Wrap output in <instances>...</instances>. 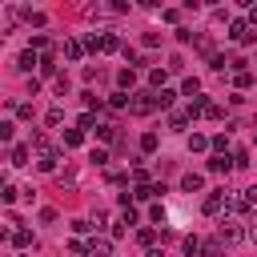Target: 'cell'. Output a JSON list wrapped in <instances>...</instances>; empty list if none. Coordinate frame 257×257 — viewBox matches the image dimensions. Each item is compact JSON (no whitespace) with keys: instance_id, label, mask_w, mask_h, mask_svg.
Segmentation results:
<instances>
[{"instance_id":"1","label":"cell","mask_w":257,"mask_h":257,"mask_svg":"<svg viewBox=\"0 0 257 257\" xmlns=\"http://www.w3.org/2000/svg\"><path fill=\"white\" fill-rule=\"evenodd\" d=\"M233 205H237V197H233V189H213V193L205 197V205H201V209H205L209 217H221V213H229Z\"/></svg>"},{"instance_id":"2","label":"cell","mask_w":257,"mask_h":257,"mask_svg":"<svg viewBox=\"0 0 257 257\" xmlns=\"http://www.w3.org/2000/svg\"><path fill=\"white\" fill-rule=\"evenodd\" d=\"M153 108H157V92H133L128 96V112L133 116H149Z\"/></svg>"},{"instance_id":"3","label":"cell","mask_w":257,"mask_h":257,"mask_svg":"<svg viewBox=\"0 0 257 257\" xmlns=\"http://www.w3.org/2000/svg\"><path fill=\"white\" fill-rule=\"evenodd\" d=\"M217 237H221L225 245H233V241H241V237H245V229H241V221H233V217H221V225H217Z\"/></svg>"},{"instance_id":"4","label":"cell","mask_w":257,"mask_h":257,"mask_svg":"<svg viewBox=\"0 0 257 257\" xmlns=\"http://www.w3.org/2000/svg\"><path fill=\"white\" fill-rule=\"evenodd\" d=\"M88 48H92V52H116L120 40H116L112 32H100V36H88Z\"/></svg>"},{"instance_id":"5","label":"cell","mask_w":257,"mask_h":257,"mask_svg":"<svg viewBox=\"0 0 257 257\" xmlns=\"http://www.w3.org/2000/svg\"><path fill=\"white\" fill-rule=\"evenodd\" d=\"M229 36H233L237 44H253V40H257V32H253L245 20H233V24H229Z\"/></svg>"},{"instance_id":"6","label":"cell","mask_w":257,"mask_h":257,"mask_svg":"<svg viewBox=\"0 0 257 257\" xmlns=\"http://www.w3.org/2000/svg\"><path fill=\"white\" fill-rule=\"evenodd\" d=\"M56 161H60V153H56V149L36 153V169H40V173H56Z\"/></svg>"},{"instance_id":"7","label":"cell","mask_w":257,"mask_h":257,"mask_svg":"<svg viewBox=\"0 0 257 257\" xmlns=\"http://www.w3.org/2000/svg\"><path fill=\"white\" fill-rule=\"evenodd\" d=\"M237 209H241V213H253V209H257V185L241 189V197H237Z\"/></svg>"},{"instance_id":"8","label":"cell","mask_w":257,"mask_h":257,"mask_svg":"<svg viewBox=\"0 0 257 257\" xmlns=\"http://www.w3.org/2000/svg\"><path fill=\"white\" fill-rule=\"evenodd\" d=\"M181 189H185V193H201V189H205V177H201V173H185V177H181Z\"/></svg>"},{"instance_id":"9","label":"cell","mask_w":257,"mask_h":257,"mask_svg":"<svg viewBox=\"0 0 257 257\" xmlns=\"http://www.w3.org/2000/svg\"><path fill=\"white\" fill-rule=\"evenodd\" d=\"M88 253H92V257H108V253H112V241H104V237H92V241H88Z\"/></svg>"},{"instance_id":"10","label":"cell","mask_w":257,"mask_h":257,"mask_svg":"<svg viewBox=\"0 0 257 257\" xmlns=\"http://www.w3.org/2000/svg\"><path fill=\"white\" fill-rule=\"evenodd\" d=\"M229 169H233V157H221V153L209 157V173H229Z\"/></svg>"},{"instance_id":"11","label":"cell","mask_w":257,"mask_h":257,"mask_svg":"<svg viewBox=\"0 0 257 257\" xmlns=\"http://www.w3.org/2000/svg\"><path fill=\"white\" fill-rule=\"evenodd\" d=\"M32 64H40V60H36V52H32V48H28V52H20V56H16V68H20V72H32Z\"/></svg>"},{"instance_id":"12","label":"cell","mask_w":257,"mask_h":257,"mask_svg":"<svg viewBox=\"0 0 257 257\" xmlns=\"http://www.w3.org/2000/svg\"><path fill=\"white\" fill-rule=\"evenodd\" d=\"M28 153H32V145H12V165H28Z\"/></svg>"},{"instance_id":"13","label":"cell","mask_w":257,"mask_h":257,"mask_svg":"<svg viewBox=\"0 0 257 257\" xmlns=\"http://www.w3.org/2000/svg\"><path fill=\"white\" fill-rule=\"evenodd\" d=\"M8 241H12L16 249H28V245H32V233H28V229H12V237H8Z\"/></svg>"},{"instance_id":"14","label":"cell","mask_w":257,"mask_h":257,"mask_svg":"<svg viewBox=\"0 0 257 257\" xmlns=\"http://www.w3.org/2000/svg\"><path fill=\"white\" fill-rule=\"evenodd\" d=\"M221 249H225V241H221V237H209V241L201 245V253H205V257H221Z\"/></svg>"},{"instance_id":"15","label":"cell","mask_w":257,"mask_h":257,"mask_svg":"<svg viewBox=\"0 0 257 257\" xmlns=\"http://www.w3.org/2000/svg\"><path fill=\"white\" fill-rule=\"evenodd\" d=\"M64 56H68V60H80V56H84V40H68V44H64Z\"/></svg>"},{"instance_id":"16","label":"cell","mask_w":257,"mask_h":257,"mask_svg":"<svg viewBox=\"0 0 257 257\" xmlns=\"http://www.w3.org/2000/svg\"><path fill=\"white\" fill-rule=\"evenodd\" d=\"M165 76H169V68H153V72H149V84L161 92V88H165Z\"/></svg>"},{"instance_id":"17","label":"cell","mask_w":257,"mask_h":257,"mask_svg":"<svg viewBox=\"0 0 257 257\" xmlns=\"http://www.w3.org/2000/svg\"><path fill=\"white\" fill-rule=\"evenodd\" d=\"M185 124H189V112H173V116H169V128H173V133H185Z\"/></svg>"},{"instance_id":"18","label":"cell","mask_w":257,"mask_h":257,"mask_svg":"<svg viewBox=\"0 0 257 257\" xmlns=\"http://www.w3.org/2000/svg\"><path fill=\"white\" fill-rule=\"evenodd\" d=\"M181 245H185V253H189V257H197V253H201V245H205V241H201V237H193V233H189V237H185V241H181Z\"/></svg>"},{"instance_id":"19","label":"cell","mask_w":257,"mask_h":257,"mask_svg":"<svg viewBox=\"0 0 257 257\" xmlns=\"http://www.w3.org/2000/svg\"><path fill=\"white\" fill-rule=\"evenodd\" d=\"M233 84H237V88H249V84H253V72H249V68L233 72Z\"/></svg>"},{"instance_id":"20","label":"cell","mask_w":257,"mask_h":257,"mask_svg":"<svg viewBox=\"0 0 257 257\" xmlns=\"http://www.w3.org/2000/svg\"><path fill=\"white\" fill-rule=\"evenodd\" d=\"M173 96H177L173 88H161V92H157V108H173Z\"/></svg>"},{"instance_id":"21","label":"cell","mask_w":257,"mask_h":257,"mask_svg":"<svg viewBox=\"0 0 257 257\" xmlns=\"http://www.w3.org/2000/svg\"><path fill=\"white\" fill-rule=\"evenodd\" d=\"M64 145H72V149L84 145V128H68V133H64Z\"/></svg>"},{"instance_id":"22","label":"cell","mask_w":257,"mask_h":257,"mask_svg":"<svg viewBox=\"0 0 257 257\" xmlns=\"http://www.w3.org/2000/svg\"><path fill=\"white\" fill-rule=\"evenodd\" d=\"M157 145H161L157 133H145V137H141V153H157Z\"/></svg>"},{"instance_id":"23","label":"cell","mask_w":257,"mask_h":257,"mask_svg":"<svg viewBox=\"0 0 257 257\" xmlns=\"http://www.w3.org/2000/svg\"><path fill=\"white\" fill-rule=\"evenodd\" d=\"M56 72V56H40V76H52Z\"/></svg>"},{"instance_id":"24","label":"cell","mask_w":257,"mask_h":257,"mask_svg":"<svg viewBox=\"0 0 257 257\" xmlns=\"http://www.w3.org/2000/svg\"><path fill=\"white\" fill-rule=\"evenodd\" d=\"M197 88H201V80H197V76H185V84H181V92H185V96H197Z\"/></svg>"},{"instance_id":"25","label":"cell","mask_w":257,"mask_h":257,"mask_svg":"<svg viewBox=\"0 0 257 257\" xmlns=\"http://www.w3.org/2000/svg\"><path fill=\"white\" fill-rule=\"evenodd\" d=\"M60 120H64V108H60V104H56V108H48V112H44V124H60Z\"/></svg>"},{"instance_id":"26","label":"cell","mask_w":257,"mask_h":257,"mask_svg":"<svg viewBox=\"0 0 257 257\" xmlns=\"http://www.w3.org/2000/svg\"><path fill=\"white\" fill-rule=\"evenodd\" d=\"M137 241H141L145 249H153V241H157V233H153V229H137Z\"/></svg>"},{"instance_id":"27","label":"cell","mask_w":257,"mask_h":257,"mask_svg":"<svg viewBox=\"0 0 257 257\" xmlns=\"http://www.w3.org/2000/svg\"><path fill=\"white\" fill-rule=\"evenodd\" d=\"M116 80H120V88H133V84H137V72H133V68H124Z\"/></svg>"},{"instance_id":"28","label":"cell","mask_w":257,"mask_h":257,"mask_svg":"<svg viewBox=\"0 0 257 257\" xmlns=\"http://www.w3.org/2000/svg\"><path fill=\"white\" fill-rule=\"evenodd\" d=\"M12 133H16V124H12V120H0V141H4V145L12 141Z\"/></svg>"},{"instance_id":"29","label":"cell","mask_w":257,"mask_h":257,"mask_svg":"<svg viewBox=\"0 0 257 257\" xmlns=\"http://www.w3.org/2000/svg\"><path fill=\"white\" fill-rule=\"evenodd\" d=\"M189 149H193V153H201V149H209V141H205L201 133H193V137H189Z\"/></svg>"},{"instance_id":"30","label":"cell","mask_w":257,"mask_h":257,"mask_svg":"<svg viewBox=\"0 0 257 257\" xmlns=\"http://www.w3.org/2000/svg\"><path fill=\"white\" fill-rule=\"evenodd\" d=\"M0 197H4V205H12V201L20 197V189H16V185H4V189H0Z\"/></svg>"},{"instance_id":"31","label":"cell","mask_w":257,"mask_h":257,"mask_svg":"<svg viewBox=\"0 0 257 257\" xmlns=\"http://www.w3.org/2000/svg\"><path fill=\"white\" fill-rule=\"evenodd\" d=\"M24 20H28L32 28H44V12H24Z\"/></svg>"},{"instance_id":"32","label":"cell","mask_w":257,"mask_h":257,"mask_svg":"<svg viewBox=\"0 0 257 257\" xmlns=\"http://www.w3.org/2000/svg\"><path fill=\"white\" fill-rule=\"evenodd\" d=\"M209 68H217V72H221V68H229V60H225V56H217V52H213V56H209Z\"/></svg>"},{"instance_id":"33","label":"cell","mask_w":257,"mask_h":257,"mask_svg":"<svg viewBox=\"0 0 257 257\" xmlns=\"http://www.w3.org/2000/svg\"><path fill=\"white\" fill-rule=\"evenodd\" d=\"M92 133H96V137H100V141H112V124H96V128H92Z\"/></svg>"},{"instance_id":"34","label":"cell","mask_w":257,"mask_h":257,"mask_svg":"<svg viewBox=\"0 0 257 257\" xmlns=\"http://www.w3.org/2000/svg\"><path fill=\"white\" fill-rule=\"evenodd\" d=\"M213 149L225 157V153H229V137H213Z\"/></svg>"},{"instance_id":"35","label":"cell","mask_w":257,"mask_h":257,"mask_svg":"<svg viewBox=\"0 0 257 257\" xmlns=\"http://www.w3.org/2000/svg\"><path fill=\"white\" fill-rule=\"evenodd\" d=\"M233 169H249V153H233Z\"/></svg>"},{"instance_id":"36","label":"cell","mask_w":257,"mask_h":257,"mask_svg":"<svg viewBox=\"0 0 257 257\" xmlns=\"http://www.w3.org/2000/svg\"><path fill=\"white\" fill-rule=\"evenodd\" d=\"M245 237H249V241H257V213L249 217V225H245Z\"/></svg>"},{"instance_id":"37","label":"cell","mask_w":257,"mask_h":257,"mask_svg":"<svg viewBox=\"0 0 257 257\" xmlns=\"http://www.w3.org/2000/svg\"><path fill=\"white\" fill-rule=\"evenodd\" d=\"M205 116H209V120H221V104H213V100H209V108H205Z\"/></svg>"},{"instance_id":"38","label":"cell","mask_w":257,"mask_h":257,"mask_svg":"<svg viewBox=\"0 0 257 257\" xmlns=\"http://www.w3.org/2000/svg\"><path fill=\"white\" fill-rule=\"evenodd\" d=\"M88 161H96V165H104V161H108V153H104V149H92V153H88Z\"/></svg>"},{"instance_id":"39","label":"cell","mask_w":257,"mask_h":257,"mask_svg":"<svg viewBox=\"0 0 257 257\" xmlns=\"http://www.w3.org/2000/svg\"><path fill=\"white\" fill-rule=\"evenodd\" d=\"M245 24H249V28H257V4L249 8V16H245Z\"/></svg>"},{"instance_id":"40","label":"cell","mask_w":257,"mask_h":257,"mask_svg":"<svg viewBox=\"0 0 257 257\" xmlns=\"http://www.w3.org/2000/svg\"><path fill=\"white\" fill-rule=\"evenodd\" d=\"M145 257H165V249H157V245H153V249H149Z\"/></svg>"}]
</instances>
